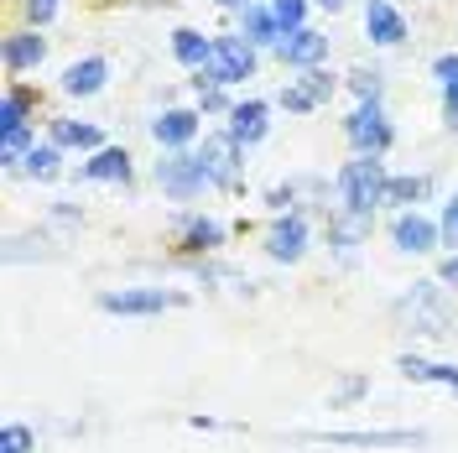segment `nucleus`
<instances>
[{"label": "nucleus", "instance_id": "f257e3e1", "mask_svg": "<svg viewBox=\"0 0 458 453\" xmlns=\"http://www.w3.org/2000/svg\"><path fill=\"white\" fill-rule=\"evenodd\" d=\"M386 162L380 157H354L344 162L339 172V199H344V214H360V219H375V209L386 203Z\"/></svg>", "mask_w": 458, "mask_h": 453}, {"label": "nucleus", "instance_id": "f03ea898", "mask_svg": "<svg viewBox=\"0 0 458 453\" xmlns=\"http://www.w3.org/2000/svg\"><path fill=\"white\" fill-rule=\"evenodd\" d=\"M256 53L240 31H229V37H214V57H208V68H199V79L193 89H225V84H240V79H250L256 73Z\"/></svg>", "mask_w": 458, "mask_h": 453}, {"label": "nucleus", "instance_id": "7ed1b4c3", "mask_svg": "<svg viewBox=\"0 0 458 453\" xmlns=\"http://www.w3.org/2000/svg\"><path fill=\"white\" fill-rule=\"evenodd\" d=\"M157 188H162L167 199L188 203V199H199L203 188H214V177H208V167H203L199 157L172 151V157H162V162H157Z\"/></svg>", "mask_w": 458, "mask_h": 453}, {"label": "nucleus", "instance_id": "20e7f679", "mask_svg": "<svg viewBox=\"0 0 458 453\" xmlns=\"http://www.w3.org/2000/svg\"><path fill=\"white\" fill-rule=\"evenodd\" d=\"M344 136H349V146H354L360 157H386L391 141H396V131H391L386 110H380V99H370V105H360V110L349 115V120H344Z\"/></svg>", "mask_w": 458, "mask_h": 453}, {"label": "nucleus", "instance_id": "39448f33", "mask_svg": "<svg viewBox=\"0 0 458 453\" xmlns=\"http://www.w3.org/2000/svg\"><path fill=\"white\" fill-rule=\"evenodd\" d=\"M182 297L162 292V286H120V292H99V308L105 312H125V318H151L162 308H177Z\"/></svg>", "mask_w": 458, "mask_h": 453}, {"label": "nucleus", "instance_id": "423d86ee", "mask_svg": "<svg viewBox=\"0 0 458 453\" xmlns=\"http://www.w3.org/2000/svg\"><path fill=\"white\" fill-rule=\"evenodd\" d=\"M199 162L208 167L214 188H234V183H240V162H245V146L234 141L229 131H214V136H203Z\"/></svg>", "mask_w": 458, "mask_h": 453}, {"label": "nucleus", "instance_id": "0eeeda50", "mask_svg": "<svg viewBox=\"0 0 458 453\" xmlns=\"http://www.w3.org/2000/svg\"><path fill=\"white\" fill-rule=\"evenodd\" d=\"M276 57H282L286 68H323V57H328V37L313 27H302V31H286L282 37V47H276Z\"/></svg>", "mask_w": 458, "mask_h": 453}, {"label": "nucleus", "instance_id": "6e6552de", "mask_svg": "<svg viewBox=\"0 0 458 453\" xmlns=\"http://www.w3.org/2000/svg\"><path fill=\"white\" fill-rule=\"evenodd\" d=\"M302 251H308V219L302 214H282L266 229V255L271 261H302Z\"/></svg>", "mask_w": 458, "mask_h": 453}, {"label": "nucleus", "instance_id": "1a4fd4ad", "mask_svg": "<svg viewBox=\"0 0 458 453\" xmlns=\"http://www.w3.org/2000/svg\"><path fill=\"white\" fill-rule=\"evenodd\" d=\"M401 308L411 312V323H417L422 334H448V318H443V292H437V282H417V286H411V297H406Z\"/></svg>", "mask_w": 458, "mask_h": 453}, {"label": "nucleus", "instance_id": "9d476101", "mask_svg": "<svg viewBox=\"0 0 458 453\" xmlns=\"http://www.w3.org/2000/svg\"><path fill=\"white\" fill-rule=\"evenodd\" d=\"M365 37H370L375 47H401L406 42V16L391 0H370L365 5Z\"/></svg>", "mask_w": 458, "mask_h": 453}, {"label": "nucleus", "instance_id": "9b49d317", "mask_svg": "<svg viewBox=\"0 0 458 453\" xmlns=\"http://www.w3.org/2000/svg\"><path fill=\"white\" fill-rule=\"evenodd\" d=\"M396 251H406V255H428L437 240H443V229L432 225L428 214H417V209H406V214H396Z\"/></svg>", "mask_w": 458, "mask_h": 453}, {"label": "nucleus", "instance_id": "f8f14e48", "mask_svg": "<svg viewBox=\"0 0 458 453\" xmlns=\"http://www.w3.org/2000/svg\"><path fill=\"white\" fill-rule=\"evenodd\" d=\"M266 99H240L234 110H229V136L240 146H256V141H266V131H271V120H266Z\"/></svg>", "mask_w": 458, "mask_h": 453}, {"label": "nucleus", "instance_id": "ddd939ff", "mask_svg": "<svg viewBox=\"0 0 458 453\" xmlns=\"http://www.w3.org/2000/svg\"><path fill=\"white\" fill-rule=\"evenodd\" d=\"M151 141L157 146H188V141H199V115L193 110H162L157 120H151Z\"/></svg>", "mask_w": 458, "mask_h": 453}, {"label": "nucleus", "instance_id": "4468645a", "mask_svg": "<svg viewBox=\"0 0 458 453\" xmlns=\"http://www.w3.org/2000/svg\"><path fill=\"white\" fill-rule=\"evenodd\" d=\"M110 79V63L105 57H79V63H68V73H63V94H73V99H89V94H99Z\"/></svg>", "mask_w": 458, "mask_h": 453}, {"label": "nucleus", "instance_id": "2eb2a0df", "mask_svg": "<svg viewBox=\"0 0 458 453\" xmlns=\"http://www.w3.org/2000/svg\"><path fill=\"white\" fill-rule=\"evenodd\" d=\"M240 37L250 42V47H282V21H276V11L271 5H250V11H240Z\"/></svg>", "mask_w": 458, "mask_h": 453}, {"label": "nucleus", "instance_id": "dca6fc26", "mask_svg": "<svg viewBox=\"0 0 458 453\" xmlns=\"http://www.w3.org/2000/svg\"><path fill=\"white\" fill-rule=\"evenodd\" d=\"M47 57V37H37V31H11L5 37V68L11 73H27Z\"/></svg>", "mask_w": 458, "mask_h": 453}, {"label": "nucleus", "instance_id": "f3484780", "mask_svg": "<svg viewBox=\"0 0 458 453\" xmlns=\"http://www.w3.org/2000/svg\"><path fill=\"white\" fill-rule=\"evenodd\" d=\"M172 57L199 73V68H208V57H214V37H203V31H193V27H177L172 31Z\"/></svg>", "mask_w": 458, "mask_h": 453}, {"label": "nucleus", "instance_id": "a211bd4d", "mask_svg": "<svg viewBox=\"0 0 458 453\" xmlns=\"http://www.w3.org/2000/svg\"><path fill=\"white\" fill-rule=\"evenodd\" d=\"M84 177H94V183H125L131 177V151L125 146L94 151V162H84Z\"/></svg>", "mask_w": 458, "mask_h": 453}, {"label": "nucleus", "instance_id": "6ab92c4d", "mask_svg": "<svg viewBox=\"0 0 458 453\" xmlns=\"http://www.w3.org/2000/svg\"><path fill=\"white\" fill-rule=\"evenodd\" d=\"M323 443H360V449H401L417 443V432H318Z\"/></svg>", "mask_w": 458, "mask_h": 453}, {"label": "nucleus", "instance_id": "aec40b11", "mask_svg": "<svg viewBox=\"0 0 458 453\" xmlns=\"http://www.w3.org/2000/svg\"><path fill=\"white\" fill-rule=\"evenodd\" d=\"M53 146H79V151H105L99 146V131L94 125H79V120H53Z\"/></svg>", "mask_w": 458, "mask_h": 453}, {"label": "nucleus", "instance_id": "412c9836", "mask_svg": "<svg viewBox=\"0 0 458 453\" xmlns=\"http://www.w3.org/2000/svg\"><path fill=\"white\" fill-rule=\"evenodd\" d=\"M182 245H188V251H219V245H225V225H219V219H188Z\"/></svg>", "mask_w": 458, "mask_h": 453}, {"label": "nucleus", "instance_id": "4be33fe9", "mask_svg": "<svg viewBox=\"0 0 458 453\" xmlns=\"http://www.w3.org/2000/svg\"><path fill=\"white\" fill-rule=\"evenodd\" d=\"M422 193H428V177H391L386 183V203H401V214L422 199Z\"/></svg>", "mask_w": 458, "mask_h": 453}, {"label": "nucleus", "instance_id": "5701e85b", "mask_svg": "<svg viewBox=\"0 0 458 453\" xmlns=\"http://www.w3.org/2000/svg\"><path fill=\"white\" fill-rule=\"evenodd\" d=\"M57 172H63V157H57V146H37L27 157V177H37V183H53Z\"/></svg>", "mask_w": 458, "mask_h": 453}, {"label": "nucleus", "instance_id": "b1692460", "mask_svg": "<svg viewBox=\"0 0 458 453\" xmlns=\"http://www.w3.org/2000/svg\"><path fill=\"white\" fill-rule=\"evenodd\" d=\"M297 89H302V94H308L313 105H328V99H334V79H328L323 68H308V73L297 79Z\"/></svg>", "mask_w": 458, "mask_h": 453}, {"label": "nucleus", "instance_id": "393cba45", "mask_svg": "<svg viewBox=\"0 0 458 453\" xmlns=\"http://www.w3.org/2000/svg\"><path fill=\"white\" fill-rule=\"evenodd\" d=\"M271 11H276L282 31H302L308 27V0H271Z\"/></svg>", "mask_w": 458, "mask_h": 453}, {"label": "nucleus", "instance_id": "a878e982", "mask_svg": "<svg viewBox=\"0 0 458 453\" xmlns=\"http://www.w3.org/2000/svg\"><path fill=\"white\" fill-rule=\"evenodd\" d=\"M27 94H21V89H11V94H5V99H0V131H11V125H27Z\"/></svg>", "mask_w": 458, "mask_h": 453}, {"label": "nucleus", "instance_id": "bb28decb", "mask_svg": "<svg viewBox=\"0 0 458 453\" xmlns=\"http://www.w3.org/2000/svg\"><path fill=\"white\" fill-rule=\"evenodd\" d=\"M349 89L360 94V105H370V99H380V73L375 68H354L349 73Z\"/></svg>", "mask_w": 458, "mask_h": 453}, {"label": "nucleus", "instance_id": "cd10ccee", "mask_svg": "<svg viewBox=\"0 0 458 453\" xmlns=\"http://www.w3.org/2000/svg\"><path fill=\"white\" fill-rule=\"evenodd\" d=\"M31 427H21V423H5V432H0V453H31Z\"/></svg>", "mask_w": 458, "mask_h": 453}, {"label": "nucleus", "instance_id": "c85d7f7f", "mask_svg": "<svg viewBox=\"0 0 458 453\" xmlns=\"http://www.w3.org/2000/svg\"><path fill=\"white\" fill-rule=\"evenodd\" d=\"M21 5H27V21H31V27H47V21L57 16V0H21Z\"/></svg>", "mask_w": 458, "mask_h": 453}, {"label": "nucleus", "instance_id": "c756f323", "mask_svg": "<svg viewBox=\"0 0 458 453\" xmlns=\"http://www.w3.org/2000/svg\"><path fill=\"white\" fill-rule=\"evenodd\" d=\"M282 110H292V115H308V110H318V105H313V99H308V94H302L297 84H286V89H282Z\"/></svg>", "mask_w": 458, "mask_h": 453}, {"label": "nucleus", "instance_id": "7c9ffc66", "mask_svg": "<svg viewBox=\"0 0 458 453\" xmlns=\"http://www.w3.org/2000/svg\"><path fill=\"white\" fill-rule=\"evenodd\" d=\"M437 229H443V245H454V251H458V193L448 199V209H443V225H437Z\"/></svg>", "mask_w": 458, "mask_h": 453}, {"label": "nucleus", "instance_id": "2f4dec72", "mask_svg": "<svg viewBox=\"0 0 458 453\" xmlns=\"http://www.w3.org/2000/svg\"><path fill=\"white\" fill-rule=\"evenodd\" d=\"M432 73H437V84H443V89L458 84V53H443L437 63H432Z\"/></svg>", "mask_w": 458, "mask_h": 453}, {"label": "nucleus", "instance_id": "473e14b6", "mask_svg": "<svg viewBox=\"0 0 458 453\" xmlns=\"http://www.w3.org/2000/svg\"><path fill=\"white\" fill-rule=\"evenodd\" d=\"M199 99H203V110H234L225 99V89H199Z\"/></svg>", "mask_w": 458, "mask_h": 453}, {"label": "nucleus", "instance_id": "72a5a7b5", "mask_svg": "<svg viewBox=\"0 0 458 453\" xmlns=\"http://www.w3.org/2000/svg\"><path fill=\"white\" fill-rule=\"evenodd\" d=\"M437 282H443V286H454V292H458V251L448 255L443 266H437Z\"/></svg>", "mask_w": 458, "mask_h": 453}, {"label": "nucleus", "instance_id": "f704fd0d", "mask_svg": "<svg viewBox=\"0 0 458 453\" xmlns=\"http://www.w3.org/2000/svg\"><path fill=\"white\" fill-rule=\"evenodd\" d=\"M443 110H448V120L458 125V84H448V89H443Z\"/></svg>", "mask_w": 458, "mask_h": 453}, {"label": "nucleus", "instance_id": "c9c22d12", "mask_svg": "<svg viewBox=\"0 0 458 453\" xmlns=\"http://www.w3.org/2000/svg\"><path fill=\"white\" fill-rule=\"evenodd\" d=\"M219 5H225V11H250L256 0H219Z\"/></svg>", "mask_w": 458, "mask_h": 453}, {"label": "nucleus", "instance_id": "e433bc0d", "mask_svg": "<svg viewBox=\"0 0 458 453\" xmlns=\"http://www.w3.org/2000/svg\"><path fill=\"white\" fill-rule=\"evenodd\" d=\"M318 5H323V11H339L344 0H318Z\"/></svg>", "mask_w": 458, "mask_h": 453}]
</instances>
